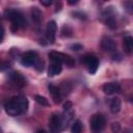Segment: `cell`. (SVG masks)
I'll list each match as a JSON object with an SVG mask.
<instances>
[{"label": "cell", "instance_id": "6da1fadb", "mask_svg": "<svg viewBox=\"0 0 133 133\" xmlns=\"http://www.w3.org/2000/svg\"><path fill=\"white\" fill-rule=\"evenodd\" d=\"M28 106H29V103L26 97L17 96V97H12L10 100H8L5 103L4 109L8 115L17 116L21 113L26 112L28 109Z\"/></svg>", "mask_w": 133, "mask_h": 133}, {"label": "cell", "instance_id": "7a4b0ae2", "mask_svg": "<svg viewBox=\"0 0 133 133\" xmlns=\"http://www.w3.org/2000/svg\"><path fill=\"white\" fill-rule=\"evenodd\" d=\"M5 17L11 22L12 31H16L19 27L24 28L26 26V20L23 14L17 9H7L5 11Z\"/></svg>", "mask_w": 133, "mask_h": 133}, {"label": "cell", "instance_id": "3957f363", "mask_svg": "<svg viewBox=\"0 0 133 133\" xmlns=\"http://www.w3.org/2000/svg\"><path fill=\"white\" fill-rule=\"evenodd\" d=\"M49 57L51 59V61H57L60 62L61 64L64 63L66 64L69 68L74 66L75 64V60L73 59V57H71L70 55H66L64 53H60V52H51L49 54Z\"/></svg>", "mask_w": 133, "mask_h": 133}, {"label": "cell", "instance_id": "277c9868", "mask_svg": "<svg viewBox=\"0 0 133 133\" xmlns=\"http://www.w3.org/2000/svg\"><path fill=\"white\" fill-rule=\"evenodd\" d=\"M104 127H105V117L100 113L94 114L90 118L91 130H94L95 132H99V131H102Z\"/></svg>", "mask_w": 133, "mask_h": 133}, {"label": "cell", "instance_id": "5b68a950", "mask_svg": "<svg viewBox=\"0 0 133 133\" xmlns=\"http://www.w3.org/2000/svg\"><path fill=\"white\" fill-rule=\"evenodd\" d=\"M38 56H37V53L34 52V51H27L25 53H23L21 55V63L25 66H31V65H34V63L36 62Z\"/></svg>", "mask_w": 133, "mask_h": 133}, {"label": "cell", "instance_id": "8992f818", "mask_svg": "<svg viewBox=\"0 0 133 133\" xmlns=\"http://www.w3.org/2000/svg\"><path fill=\"white\" fill-rule=\"evenodd\" d=\"M83 62L86 64L87 66V70L90 74H95L98 70V66H99V59L95 56V55H91V54H86L84 57H83Z\"/></svg>", "mask_w": 133, "mask_h": 133}, {"label": "cell", "instance_id": "52a82bcc", "mask_svg": "<svg viewBox=\"0 0 133 133\" xmlns=\"http://www.w3.org/2000/svg\"><path fill=\"white\" fill-rule=\"evenodd\" d=\"M49 128L50 133H59V131L62 128L61 116L58 114H52L49 119Z\"/></svg>", "mask_w": 133, "mask_h": 133}, {"label": "cell", "instance_id": "ba28073f", "mask_svg": "<svg viewBox=\"0 0 133 133\" xmlns=\"http://www.w3.org/2000/svg\"><path fill=\"white\" fill-rule=\"evenodd\" d=\"M8 79L11 82V84H14L15 86L23 87V86L26 85V79H25V77L21 73H19V72H12V73H10L9 76H8Z\"/></svg>", "mask_w": 133, "mask_h": 133}, {"label": "cell", "instance_id": "9c48e42d", "mask_svg": "<svg viewBox=\"0 0 133 133\" xmlns=\"http://www.w3.org/2000/svg\"><path fill=\"white\" fill-rule=\"evenodd\" d=\"M56 31H57V25L55 21H50L47 24V28H46V35L47 38L50 43H54L55 37H56Z\"/></svg>", "mask_w": 133, "mask_h": 133}, {"label": "cell", "instance_id": "30bf717a", "mask_svg": "<svg viewBox=\"0 0 133 133\" xmlns=\"http://www.w3.org/2000/svg\"><path fill=\"white\" fill-rule=\"evenodd\" d=\"M101 46H102V48H103L105 51H109V52L114 51V50L116 49L115 42H114L112 38L108 37V36H104V37L102 38V41H101Z\"/></svg>", "mask_w": 133, "mask_h": 133}, {"label": "cell", "instance_id": "8fae6325", "mask_svg": "<svg viewBox=\"0 0 133 133\" xmlns=\"http://www.w3.org/2000/svg\"><path fill=\"white\" fill-rule=\"evenodd\" d=\"M61 71H62V64L60 62H57V61H52L48 68V76L54 77V76L60 74Z\"/></svg>", "mask_w": 133, "mask_h": 133}, {"label": "cell", "instance_id": "7c38bea8", "mask_svg": "<svg viewBox=\"0 0 133 133\" xmlns=\"http://www.w3.org/2000/svg\"><path fill=\"white\" fill-rule=\"evenodd\" d=\"M119 90H121V86L117 82H109L104 84L103 86V91L106 95H112V94L118 92Z\"/></svg>", "mask_w": 133, "mask_h": 133}, {"label": "cell", "instance_id": "4fadbf2b", "mask_svg": "<svg viewBox=\"0 0 133 133\" xmlns=\"http://www.w3.org/2000/svg\"><path fill=\"white\" fill-rule=\"evenodd\" d=\"M48 88H49V92L51 94L54 102L55 103H60V101H61V92H60V89L57 86L53 85V84H49Z\"/></svg>", "mask_w": 133, "mask_h": 133}, {"label": "cell", "instance_id": "5bb4252c", "mask_svg": "<svg viewBox=\"0 0 133 133\" xmlns=\"http://www.w3.org/2000/svg\"><path fill=\"white\" fill-rule=\"evenodd\" d=\"M31 18H32L33 22L36 23V24H39L42 22V20H43V14H42V11H41V9L38 7L33 6L31 8Z\"/></svg>", "mask_w": 133, "mask_h": 133}, {"label": "cell", "instance_id": "9a60e30c", "mask_svg": "<svg viewBox=\"0 0 133 133\" xmlns=\"http://www.w3.org/2000/svg\"><path fill=\"white\" fill-rule=\"evenodd\" d=\"M123 45H124V50H125V52H126L127 54H130V53L132 52V49H133V38H132V36H130V35L125 36V37H124V43H123Z\"/></svg>", "mask_w": 133, "mask_h": 133}, {"label": "cell", "instance_id": "2e32d148", "mask_svg": "<svg viewBox=\"0 0 133 133\" xmlns=\"http://www.w3.org/2000/svg\"><path fill=\"white\" fill-rule=\"evenodd\" d=\"M121 107H122V102L118 98H114L112 101H111V104H110V110L112 113H117L119 110H121Z\"/></svg>", "mask_w": 133, "mask_h": 133}, {"label": "cell", "instance_id": "e0dca14e", "mask_svg": "<svg viewBox=\"0 0 133 133\" xmlns=\"http://www.w3.org/2000/svg\"><path fill=\"white\" fill-rule=\"evenodd\" d=\"M71 132L72 133H81L82 132V124L79 119L74 122V124L72 125V128H71Z\"/></svg>", "mask_w": 133, "mask_h": 133}, {"label": "cell", "instance_id": "ac0fdd59", "mask_svg": "<svg viewBox=\"0 0 133 133\" xmlns=\"http://www.w3.org/2000/svg\"><path fill=\"white\" fill-rule=\"evenodd\" d=\"M35 101H36V103H37L38 105H41V106H45V107L50 106L49 101H48L47 98H45L44 96H39V95L35 96Z\"/></svg>", "mask_w": 133, "mask_h": 133}, {"label": "cell", "instance_id": "d6986e66", "mask_svg": "<svg viewBox=\"0 0 133 133\" xmlns=\"http://www.w3.org/2000/svg\"><path fill=\"white\" fill-rule=\"evenodd\" d=\"M61 33H62V35L63 36H66V37H70V36H72V34H73V29H72V27L70 26V25H63L62 26V28H61Z\"/></svg>", "mask_w": 133, "mask_h": 133}, {"label": "cell", "instance_id": "ffe728a7", "mask_svg": "<svg viewBox=\"0 0 133 133\" xmlns=\"http://www.w3.org/2000/svg\"><path fill=\"white\" fill-rule=\"evenodd\" d=\"M111 131L113 133H118L121 131V124L118 122H114L111 125Z\"/></svg>", "mask_w": 133, "mask_h": 133}, {"label": "cell", "instance_id": "44dd1931", "mask_svg": "<svg viewBox=\"0 0 133 133\" xmlns=\"http://www.w3.org/2000/svg\"><path fill=\"white\" fill-rule=\"evenodd\" d=\"M72 15L74 17L78 18V19H81V20H85L86 19V15L84 12H82V11H73Z\"/></svg>", "mask_w": 133, "mask_h": 133}, {"label": "cell", "instance_id": "7402d4cb", "mask_svg": "<svg viewBox=\"0 0 133 133\" xmlns=\"http://www.w3.org/2000/svg\"><path fill=\"white\" fill-rule=\"evenodd\" d=\"M34 65H35V68H36V70L38 71V72H42L43 71V69H44V62L39 59V58H37V60H36V62L34 63Z\"/></svg>", "mask_w": 133, "mask_h": 133}, {"label": "cell", "instance_id": "603a6c76", "mask_svg": "<svg viewBox=\"0 0 133 133\" xmlns=\"http://www.w3.org/2000/svg\"><path fill=\"white\" fill-rule=\"evenodd\" d=\"M70 48H71V50H73V51H80V50H82V45H80V44H73V45H71L70 46Z\"/></svg>", "mask_w": 133, "mask_h": 133}, {"label": "cell", "instance_id": "cb8c5ba5", "mask_svg": "<svg viewBox=\"0 0 133 133\" xmlns=\"http://www.w3.org/2000/svg\"><path fill=\"white\" fill-rule=\"evenodd\" d=\"M72 108H73V104H72L71 101H66V102L63 104V110H64V111H68V110H70V109H72Z\"/></svg>", "mask_w": 133, "mask_h": 133}, {"label": "cell", "instance_id": "d4e9b609", "mask_svg": "<svg viewBox=\"0 0 133 133\" xmlns=\"http://www.w3.org/2000/svg\"><path fill=\"white\" fill-rule=\"evenodd\" d=\"M0 65H1L0 66V71H4V70H6V69L9 68V63L8 62H2Z\"/></svg>", "mask_w": 133, "mask_h": 133}, {"label": "cell", "instance_id": "484cf974", "mask_svg": "<svg viewBox=\"0 0 133 133\" xmlns=\"http://www.w3.org/2000/svg\"><path fill=\"white\" fill-rule=\"evenodd\" d=\"M41 4L45 5V6H50L52 4V1L51 0H41Z\"/></svg>", "mask_w": 133, "mask_h": 133}, {"label": "cell", "instance_id": "4316f807", "mask_svg": "<svg viewBox=\"0 0 133 133\" xmlns=\"http://www.w3.org/2000/svg\"><path fill=\"white\" fill-rule=\"evenodd\" d=\"M3 37H4V28H3V26L0 24V42L3 39Z\"/></svg>", "mask_w": 133, "mask_h": 133}, {"label": "cell", "instance_id": "83f0119b", "mask_svg": "<svg viewBox=\"0 0 133 133\" xmlns=\"http://www.w3.org/2000/svg\"><path fill=\"white\" fill-rule=\"evenodd\" d=\"M61 6H62V4H61V2H59V3H57L56 4V8H55V11L57 12V11H59L60 9H61Z\"/></svg>", "mask_w": 133, "mask_h": 133}, {"label": "cell", "instance_id": "f1b7e54d", "mask_svg": "<svg viewBox=\"0 0 133 133\" xmlns=\"http://www.w3.org/2000/svg\"><path fill=\"white\" fill-rule=\"evenodd\" d=\"M68 3H69V4H71V5H73V4H76V3H78V1H76V0H75V1L69 0V1H68Z\"/></svg>", "mask_w": 133, "mask_h": 133}, {"label": "cell", "instance_id": "f546056e", "mask_svg": "<svg viewBox=\"0 0 133 133\" xmlns=\"http://www.w3.org/2000/svg\"><path fill=\"white\" fill-rule=\"evenodd\" d=\"M36 133H48V132L45 130H38V131H36Z\"/></svg>", "mask_w": 133, "mask_h": 133}, {"label": "cell", "instance_id": "4dcf8cb0", "mask_svg": "<svg viewBox=\"0 0 133 133\" xmlns=\"http://www.w3.org/2000/svg\"><path fill=\"white\" fill-rule=\"evenodd\" d=\"M124 133H131V132H130V131H129V130H126V131H125V132H124Z\"/></svg>", "mask_w": 133, "mask_h": 133}, {"label": "cell", "instance_id": "1f68e13d", "mask_svg": "<svg viewBox=\"0 0 133 133\" xmlns=\"http://www.w3.org/2000/svg\"><path fill=\"white\" fill-rule=\"evenodd\" d=\"M0 133H1V131H0Z\"/></svg>", "mask_w": 133, "mask_h": 133}]
</instances>
